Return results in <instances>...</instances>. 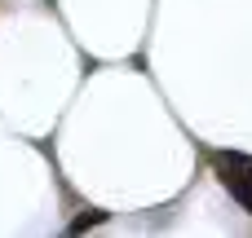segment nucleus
<instances>
[{"instance_id": "nucleus-1", "label": "nucleus", "mask_w": 252, "mask_h": 238, "mask_svg": "<svg viewBox=\"0 0 252 238\" xmlns=\"http://www.w3.org/2000/svg\"><path fill=\"white\" fill-rule=\"evenodd\" d=\"M213 163H217L221 185L252 212V159L248 155H235V150H221V155H213Z\"/></svg>"}, {"instance_id": "nucleus-2", "label": "nucleus", "mask_w": 252, "mask_h": 238, "mask_svg": "<svg viewBox=\"0 0 252 238\" xmlns=\"http://www.w3.org/2000/svg\"><path fill=\"white\" fill-rule=\"evenodd\" d=\"M102 221H106V212H84V216L71 221V234H84V230H93V225H102Z\"/></svg>"}]
</instances>
